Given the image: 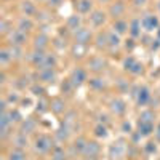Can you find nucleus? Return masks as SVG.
Here are the masks:
<instances>
[{"label": "nucleus", "instance_id": "2eb2a0df", "mask_svg": "<svg viewBox=\"0 0 160 160\" xmlns=\"http://www.w3.org/2000/svg\"><path fill=\"white\" fill-rule=\"evenodd\" d=\"M50 111L55 114L56 117H61L68 112V99L64 96H53L50 99Z\"/></svg>", "mask_w": 160, "mask_h": 160}, {"label": "nucleus", "instance_id": "ea45409f", "mask_svg": "<svg viewBox=\"0 0 160 160\" xmlns=\"http://www.w3.org/2000/svg\"><path fill=\"white\" fill-rule=\"evenodd\" d=\"M13 29H15V26H13V21L7 19L5 16L0 19V34H2V38H3V40L8 37V34H10Z\"/></svg>", "mask_w": 160, "mask_h": 160}, {"label": "nucleus", "instance_id": "6e6d98bb", "mask_svg": "<svg viewBox=\"0 0 160 160\" xmlns=\"http://www.w3.org/2000/svg\"><path fill=\"white\" fill-rule=\"evenodd\" d=\"M35 3H47V0H34Z\"/></svg>", "mask_w": 160, "mask_h": 160}, {"label": "nucleus", "instance_id": "e433bc0d", "mask_svg": "<svg viewBox=\"0 0 160 160\" xmlns=\"http://www.w3.org/2000/svg\"><path fill=\"white\" fill-rule=\"evenodd\" d=\"M48 111H50V98L48 96H40L35 102V112L38 115H42Z\"/></svg>", "mask_w": 160, "mask_h": 160}, {"label": "nucleus", "instance_id": "49530a36", "mask_svg": "<svg viewBox=\"0 0 160 160\" xmlns=\"http://www.w3.org/2000/svg\"><path fill=\"white\" fill-rule=\"evenodd\" d=\"M123 47H125V50H127V53H128V55H131L133 48L136 47V40L133 38V37H130V35H128V38H127L125 42H123Z\"/></svg>", "mask_w": 160, "mask_h": 160}, {"label": "nucleus", "instance_id": "8fccbe9b", "mask_svg": "<svg viewBox=\"0 0 160 160\" xmlns=\"http://www.w3.org/2000/svg\"><path fill=\"white\" fill-rule=\"evenodd\" d=\"M157 141L154 139V141H148L146 142V146H144V151L148 152V154H155L157 152Z\"/></svg>", "mask_w": 160, "mask_h": 160}, {"label": "nucleus", "instance_id": "4d7b16f0", "mask_svg": "<svg viewBox=\"0 0 160 160\" xmlns=\"http://www.w3.org/2000/svg\"><path fill=\"white\" fill-rule=\"evenodd\" d=\"M155 32H157V38H160V28H158V29H157Z\"/></svg>", "mask_w": 160, "mask_h": 160}, {"label": "nucleus", "instance_id": "9d476101", "mask_svg": "<svg viewBox=\"0 0 160 160\" xmlns=\"http://www.w3.org/2000/svg\"><path fill=\"white\" fill-rule=\"evenodd\" d=\"M34 80H37V82L43 83V85H51L58 80V69L56 68H48V69L35 71Z\"/></svg>", "mask_w": 160, "mask_h": 160}, {"label": "nucleus", "instance_id": "393cba45", "mask_svg": "<svg viewBox=\"0 0 160 160\" xmlns=\"http://www.w3.org/2000/svg\"><path fill=\"white\" fill-rule=\"evenodd\" d=\"M155 125L157 123H154V122H142V120H138V122H136V131L139 133L142 138H149V136L154 135Z\"/></svg>", "mask_w": 160, "mask_h": 160}, {"label": "nucleus", "instance_id": "a878e982", "mask_svg": "<svg viewBox=\"0 0 160 160\" xmlns=\"http://www.w3.org/2000/svg\"><path fill=\"white\" fill-rule=\"evenodd\" d=\"M128 28H130V19L127 18H120V19H114L112 21V26H111V29L118 34L120 37H123L128 34Z\"/></svg>", "mask_w": 160, "mask_h": 160}, {"label": "nucleus", "instance_id": "7c9ffc66", "mask_svg": "<svg viewBox=\"0 0 160 160\" xmlns=\"http://www.w3.org/2000/svg\"><path fill=\"white\" fill-rule=\"evenodd\" d=\"M11 62H15V61H13V56H11V53H10L8 47L3 43V47L0 48V66H2L3 71H7L8 66H10Z\"/></svg>", "mask_w": 160, "mask_h": 160}, {"label": "nucleus", "instance_id": "c756f323", "mask_svg": "<svg viewBox=\"0 0 160 160\" xmlns=\"http://www.w3.org/2000/svg\"><path fill=\"white\" fill-rule=\"evenodd\" d=\"M58 62H59V59H58L56 51H47L45 59H43L42 66H40L37 71H40V69H48V68H58Z\"/></svg>", "mask_w": 160, "mask_h": 160}, {"label": "nucleus", "instance_id": "a19ab883", "mask_svg": "<svg viewBox=\"0 0 160 160\" xmlns=\"http://www.w3.org/2000/svg\"><path fill=\"white\" fill-rule=\"evenodd\" d=\"M93 135H95V138H98V139H104V138H108V135H109L108 125L96 123L95 127H93Z\"/></svg>", "mask_w": 160, "mask_h": 160}, {"label": "nucleus", "instance_id": "b1692460", "mask_svg": "<svg viewBox=\"0 0 160 160\" xmlns=\"http://www.w3.org/2000/svg\"><path fill=\"white\" fill-rule=\"evenodd\" d=\"M142 24H141V18L139 16H133L130 19V28H128V35L133 37L135 40H138L142 35Z\"/></svg>", "mask_w": 160, "mask_h": 160}, {"label": "nucleus", "instance_id": "423d86ee", "mask_svg": "<svg viewBox=\"0 0 160 160\" xmlns=\"http://www.w3.org/2000/svg\"><path fill=\"white\" fill-rule=\"evenodd\" d=\"M108 11L102 10V8H95L91 13H90V16H88V26L93 29V31H99L102 26H106V22H108Z\"/></svg>", "mask_w": 160, "mask_h": 160}, {"label": "nucleus", "instance_id": "20e7f679", "mask_svg": "<svg viewBox=\"0 0 160 160\" xmlns=\"http://www.w3.org/2000/svg\"><path fill=\"white\" fill-rule=\"evenodd\" d=\"M85 68L91 75H102V72L108 69V59L102 55H93L87 59Z\"/></svg>", "mask_w": 160, "mask_h": 160}, {"label": "nucleus", "instance_id": "bb28decb", "mask_svg": "<svg viewBox=\"0 0 160 160\" xmlns=\"http://www.w3.org/2000/svg\"><path fill=\"white\" fill-rule=\"evenodd\" d=\"M75 10L78 15H90L95 10V0H75Z\"/></svg>", "mask_w": 160, "mask_h": 160}, {"label": "nucleus", "instance_id": "4c0bfd02", "mask_svg": "<svg viewBox=\"0 0 160 160\" xmlns=\"http://www.w3.org/2000/svg\"><path fill=\"white\" fill-rule=\"evenodd\" d=\"M7 160H28V152L24 149H15V148H10L8 154L5 155Z\"/></svg>", "mask_w": 160, "mask_h": 160}, {"label": "nucleus", "instance_id": "dca6fc26", "mask_svg": "<svg viewBox=\"0 0 160 160\" xmlns=\"http://www.w3.org/2000/svg\"><path fill=\"white\" fill-rule=\"evenodd\" d=\"M108 106H109L111 114L115 115V117H120V118H122V117L127 114V102H125L122 98H120V96H112V98L109 99Z\"/></svg>", "mask_w": 160, "mask_h": 160}, {"label": "nucleus", "instance_id": "603ef678", "mask_svg": "<svg viewBox=\"0 0 160 160\" xmlns=\"http://www.w3.org/2000/svg\"><path fill=\"white\" fill-rule=\"evenodd\" d=\"M148 2H149V0H130L131 7H133V8H136V10L144 8L146 5H148Z\"/></svg>", "mask_w": 160, "mask_h": 160}, {"label": "nucleus", "instance_id": "f03ea898", "mask_svg": "<svg viewBox=\"0 0 160 160\" xmlns=\"http://www.w3.org/2000/svg\"><path fill=\"white\" fill-rule=\"evenodd\" d=\"M130 93H131L133 99H135L136 106H139V108H146V106H149L152 102V98H154L152 90L148 85H144V83L133 87Z\"/></svg>", "mask_w": 160, "mask_h": 160}, {"label": "nucleus", "instance_id": "58836bf2", "mask_svg": "<svg viewBox=\"0 0 160 160\" xmlns=\"http://www.w3.org/2000/svg\"><path fill=\"white\" fill-rule=\"evenodd\" d=\"M75 90H77V88L74 87V83L69 80V77H68V78H64L62 82H61V95H62V96H66V98L72 96Z\"/></svg>", "mask_w": 160, "mask_h": 160}, {"label": "nucleus", "instance_id": "c9c22d12", "mask_svg": "<svg viewBox=\"0 0 160 160\" xmlns=\"http://www.w3.org/2000/svg\"><path fill=\"white\" fill-rule=\"evenodd\" d=\"M51 10L50 8H38V11H37V15L34 16V19H35V22H38V24H45V22H51Z\"/></svg>", "mask_w": 160, "mask_h": 160}, {"label": "nucleus", "instance_id": "1a4fd4ad", "mask_svg": "<svg viewBox=\"0 0 160 160\" xmlns=\"http://www.w3.org/2000/svg\"><path fill=\"white\" fill-rule=\"evenodd\" d=\"M45 55H47V51L45 50H37V48H31L29 51H26V58L24 61L28 62L31 68H34L35 71L42 66L43 59H45Z\"/></svg>", "mask_w": 160, "mask_h": 160}, {"label": "nucleus", "instance_id": "6e6552de", "mask_svg": "<svg viewBox=\"0 0 160 160\" xmlns=\"http://www.w3.org/2000/svg\"><path fill=\"white\" fill-rule=\"evenodd\" d=\"M128 10V5L125 0H114L112 3L108 5V8H106V11H108L109 18L114 19H120V18H125V13Z\"/></svg>", "mask_w": 160, "mask_h": 160}, {"label": "nucleus", "instance_id": "412c9836", "mask_svg": "<svg viewBox=\"0 0 160 160\" xmlns=\"http://www.w3.org/2000/svg\"><path fill=\"white\" fill-rule=\"evenodd\" d=\"M71 133H72V128L61 122L59 128L55 131L53 138H55V141H56L58 144H64V142H69V139H71Z\"/></svg>", "mask_w": 160, "mask_h": 160}, {"label": "nucleus", "instance_id": "f8f14e48", "mask_svg": "<svg viewBox=\"0 0 160 160\" xmlns=\"http://www.w3.org/2000/svg\"><path fill=\"white\" fill-rule=\"evenodd\" d=\"M88 71H87V68H83V66H75V68L71 71V74H69V80L74 83V87L75 88H80L83 83H87L88 82Z\"/></svg>", "mask_w": 160, "mask_h": 160}, {"label": "nucleus", "instance_id": "864d4df0", "mask_svg": "<svg viewBox=\"0 0 160 160\" xmlns=\"http://www.w3.org/2000/svg\"><path fill=\"white\" fill-rule=\"evenodd\" d=\"M154 139L160 144V122H157L155 125V131H154Z\"/></svg>", "mask_w": 160, "mask_h": 160}, {"label": "nucleus", "instance_id": "f257e3e1", "mask_svg": "<svg viewBox=\"0 0 160 160\" xmlns=\"http://www.w3.org/2000/svg\"><path fill=\"white\" fill-rule=\"evenodd\" d=\"M55 138H51L47 133H38L34 135V141H32V149L37 155H50L51 149L55 148Z\"/></svg>", "mask_w": 160, "mask_h": 160}, {"label": "nucleus", "instance_id": "de8ad7c7", "mask_svg": "<svg viewBox=\"0 0 160 160\" xmlns=\"http://www.w3.org/2000/svg\"><path fill=\"white\" fill-rule=\"evenodd\" d=\"M141 74H144V64L141 61H138L133 66V69L130 71V75H141Z\"/></svg>", "mask_w": 160, "mask_h": 160}, {"label": "nucleus", "instance_id": "4468645a", "mask_svg": "<svg viewBox=\"0 0 160 160\" xmlns=\"http://www.w3.org/2000/svg\"><path fill=\"white\" fill-rule=\"evenodd\" d=\"M87 138L85 136H77L71 141V144L68 146V152L72 158H77V157H82L83 155V151H85V146H87Z\"/></svg>", "mask_w": 160, "mask_h": 160}, {"label": "nucleus", "instance_id": "2f4dec72", "mask_svg": "<svg viewBox=\"0 0 160 160\" xmlns=\"http://www.w3.org/2000/svg\"><path fill=\"white\" fill-rule=\"evenodd\" d=\"M114 87H115L117 93H120V95L131 91V83H130V80L125 78V77H117L115 82H114Z\"/></svg>", "mask_w": 160, "mask_h": 160}, {"label": "nucleus", "instance_id": "7ed1b4c3", "mask_svg": "<svg viewBox=\"0 0 160 160\" xmlns=\"http://www.w3.org/2000/svg\"><path fill=\"white\" fill-rule=\"evenodd\" d=\"M93 38H95V32L90 26H82L80 29L72 32L71 37V43L74 45H82V47H90L93 43Z\"/></svg>", "mask_w": 160, "mask_h": 160}, {"label": "nucleus", "instance_id": "72a5a7b5", "mask_svg": "<svg viewBox=\"0 0 160 160\" xmlns=\"http://www.w3.org/2000/svg\"><path fill=\"white\" fill-rule=\"evenodd\" d=\"M108 40H109V48H108V50H111V51L118 50L120 47L123 45V42H122V37H120L118 34H115L112 29H111V31H108Z\"/></svg>", "mask_w": 160, "mask_h": 160}, {"label": "nucleus", "instance_id": "39448f33", "mask_svg": "<svg viewBox=\"0 0 160 160\" xmlns=\"http://www.w3.org/2000/svg\"><path fill=\"white\" fill-rule=\"evenodd\" d=\"M31 35L28 34V32H24V31H21V29H18V28H15L10 34H8V37L5 38V43L7 45H13V47H26L29 42H31Z\"/></svg>", "mask_w": 160, "mask_h": 160}, {"label": "nucleus", "instance_id": "4be33fe9", "mask_svg": "<svg viewBox=\"0 0 160 160\" xmlns=\"http://www.w3.org/2000/svg\"><path fill=\"white\" fill-rule=\"evenodd\" d=\"M15 28L24 31V32H28L31 34L34 29H35V19L34 18H29V16H18L16 18V22H15Z\"/></svg>", "mask_w": 160, "mask_h": 160}, {"label": "nucleus", "instance_id": "6ab92c4d", "mask_svg": "<svg viewBox=\"0 0 160 160\" xmlns=\"http://www.w3.org/2000/svg\"><path fill=\"white\" fill-rule=\"evenodd\" d=\"M37 127H38L37 118H34V117H26V118L21 120V123L18 125V130H19L21 133H24V135L32 136V135H37Z\"/></svg>", "mask_w": 160, "mask_h": 160}, {"label": "nucleus", "instance_id": "13d9d810", "mask_svg": "<svg viewBox=\"0 0 160 160\" xmlns=\"http://www.w3.org/2000/svg\"><path fill=\"white\" fill-rule=\"evenodd\" d=\"M157 10H158V16H160V2L157 3Z\"/></svg>", "mask_w": 160, "mask_h": 160}, {"label": "nucleus", "instance_id": "c85d7f7f", "mask_svg": "<svg viewBox=\"0 0 160 160\" xmlns=\"http://www.w3.org/2000/svg\"><path fill=\"white\" fill-rule=\"evenodd\" d=\"M66 28H68L71 32H74V31H77V29H80L82 26H85L83 24V16L82 15H78V13H74V15H71V16H68V19H66Z\"/></svg>", "mask_w": 160, "mask_h": 160}, {"label": "nucleus", "instance_id": "79ce46f5", "mask_svg": "<svg viewBox=\"0 0 160 160\" xmlns=\"http://www.w3.org/2000/svg\"><path fill=\"white\" fill-rule=\"evenodd\" d=\"M7 47H8L11 56H13V61H22L26 58V53H24V48L22 47H13V45H7Z\"/></svg>", "mask_w": 160, "mask_h": 160}, {"label": "nucleus", "instance_id": "5701e85b", "mask_svg": "<svg viewBox=\"0 0 160 160\" xmlns=\"http://www.w3.org/2000/svg\"><path fill=\"white\" fill-rule=\"evenodd\" d=\"M93 45L98 51H106L109 48V40H108V31H96L95 38H93Z\"/></svg>", "mask_w": 160, "mask_h": 160}, {"label": "nucleus", "instance_id": "a211bd4d", "mask_svg": "<svg viewBox=\"0 0 160 160\" xmlns=\"http://www.w3.org/2000/svg\"><path fill=\"white\" fill-rule=\"evenodd\" d=\"M87 83H88L90 90L96 91V93H104V91L109 90V82L102 75H93V77H90Z\"/></svg>", "mask_w": 160, "mask_h": 160}, {"label": "nucleus", "instance_id": "aec40b11", "mask_svg": "<svg viewBox=\"0 0 160 160\" xmlns=\"http://www.w3.org/2000/svg\"><path fill=\"white\" fill-rule=\"evenodd\" d=\"M18 11L21 16H29V18H34L38 11V7L34 0H21L18 3Z\"/></svg>", "mask_w": 160, "mask_h": 160}, {"label": "nucleus", "instance_id": "f704fd0d", "mask_svg": "<svg viewBox=\"0 0 160 160\" xmlns=\"http://www.w3.org/2000/svg\"><path fill=\"white\" fill-rule=\"evenodd\" d=\"M3 98L7 99V102L11 106V108L18 106V104L21 102V99H22L21 93H19L18 90H11V91H8V93H3Z\"/></svg>", "mask_w": 160, "mask_h": 160}, {"label": "nucleus", "instance_id": "052dcab7", "mask_svg": "<svg viewBox=\"0 0 160 160\" xmlns=\"http://www.w3.org/2000/svg\"><path fill=\"white\" fill-rule=\"evenodd\" d=\"M74 160H77V158H74Z\"/></svg>", "mask_w": 160, "mask_h": 160}, {"label": "nucleus", "instance_id": "a18cd8bd", "mask_svg": "<svg viewBox=\"0 0 160 160\" xmlns=\"http://www.w3.org/2000/svg\"><path fill=\"white\" fill-rule=\"evenodd\" d=\"M138 62V59L133 56V55H127L123 59H122V68H123V71L125 72H128L130 74V71L133 69V66H135Z\"/></svg>", "mask_w": 160, "mask_h": 160}, {"label": "nucleus", "instance_id": "0eeeda50", "mask_svg": "<svg viewBox=\"0 0 160 160\" xmlns=\"http://www.w3.org/2000/svg\"><path fill=\"white\" fill-rule=\"evenodd\" d=\"M141 18V24H142V29L146 32H154L160 28V16L157 13H152V11H146L139 16Z\"/></svg>", "mask_w": 160, "mask_h": 160}, {"label": "nucleus", "instance_id": "3c124183", "mask_svg": "<svg viewBox=\"0 0 160 160\" xmlns=\"http://www.w3.org/2000/svg\"><path fill=\"white\" fill-rule=\"evenodd\" d=\"M120 131L122 133H125V135H131L133 133V128H131V125H130V122L128 120H122V125H120Z\"/></svg>", "mask_w": 160, "mask_h": 160}, {"label": "nucleus", "instance_id": "bf43d9fd", "mask_svg": "<svg viewBox=\"0 0 160 160\" xmlns=\"http://www.w3.org/2000/svg\"><path fill=\"white\" fill-rule=\"evenodd\" d=\"M3 2H11V0H3Z\"/></svg>", "mask_w": 160, "mask_h": 160}, {"label": "nucleus", "instance_id": "9b49d317", "mask_svg": "<svg viewBox=\"0 0 160 160\" xmlns=\"http://www.w3.org/2000/svg\"><path fill=\"white\" fill-rule=\"evenodd\" d=\"M31 47L37 48V50L48 51V48L51 47V37H50V34L45 32V31H38L37 34H34L32 38H31Z\"/></svg>", "mask_w": 160, "mask_h": 160}, {"label": "nucleus", "instance_id": "473e14b6", "mask_svg": "<svg viewBox=\"0 0 160 160\" xmlns=\"http://www.w3.org/2000/svg\"><path fill=\"white\" fill-rule=\"evenodd\" d=\"M125 151H127V146L122 142V141H117L111 146V158L112 160H118L125 155Z\"/></svg>", "mask_w": 160, "mask_h": 160}, {"label": "nucleus", "instance_id": "f3484780", "mask_svg": "<svg viewBox=\"0 0 160 160\" xmlns=\"http://www.w3.org/2000/svg\"><path fill=\"white\" fill-rule=\"evenodd\" d=\"M10 148H15V149H28L29 148V144H31V141H29V136L28 135H24V133H21L19 130H16L15 131V135H13L11 138H10Z\"/></svg>", "mask_w": 160, "mask_h": 160}, {"label": "nucleus", "instance_id": "37998d69", "mask_svg": "<svg viewBox=\"0 0 160 160\" xmlns=\"http://www.w3.org/2000/svg\"><path fill=\"white\" fill-rule=\"evenodd\" d=\"M29 91L32 93L34 96H37V98H40V96H47V95H45V91H47L45 85H43V83H40V82H37V80H34V83L29 87Z\"/></svg>", "mask_w": 160, "mask_h": 160}, {"label": "nucleus", "instance_id": "ddd939ff", "mask_svg": "<svg viewBox=\"0 0 160 160\" xmlns=\"http://www.w3.org/2000/svg\"><path fill=\"white\" fill-rule=\"evenodd\" d=\"M101 155V144L98 139H88L85 151L82 155V160H98Z\"/></svg>", "mask_w": 160, "mask_h": 160}, {"label": "nucleus", "instance_id": "5fc2aeb1", "mask_svg": "<svg viewBox=\"0 0 160 160\" xmlns=\"http://www.w3.org/2000/svg\"><path fill=\"white\" fill-rule=\"evenodd\" d=\"M98 3H104V5H109V3H112L114 0H96Z\"/></svg>", "mask_w": 160, "mask_h": 160}, {"label": "nucleus", "instance_id": "cd10ccee", "mask_svg": "<svg viewBox=\"0 0 160 160\" xmlns=\"http://www.w3.org/2000/svg\"><path fill=\"white\" fill-rule=\"evenodd\" d=\"M71 155L68 152V148H64L62 144H55V148L50 152V160H69Z\"/></svg>", "mask_w": 160, "mask_h": 160}, {"label": "nucleus", "instance_id": "c03bdc74", "mask_svg": "<svg viewBox=\"0 0 160 160\" xmlns=\"http://www.w3.org/2000/svg\"><path fill=\"white\" fill-rule=\"evenodd\" d=\"M155 118H157L155 111L154 109H149V108L148 109H142L141 114H139V117H138V120H142V122H154V123H157Z\"/></svg>", "mask_w": 160, "mask_h": 160}, {"label": "nucleus", "instance_id": "09e8293b", "mask_svg": "<svg viewBox=\"0 0 160 160\" xmlns=\"http://www.w3.org/2000/svg\"><path fill=\"white\" fill-rule=\"evenodd\" d=\"M64 2H66V0H47L45 7L50 8V10H58L59 7H62Z\"/></svg>", "mask_w": 160, "mask_h": 160}]
</instances>
